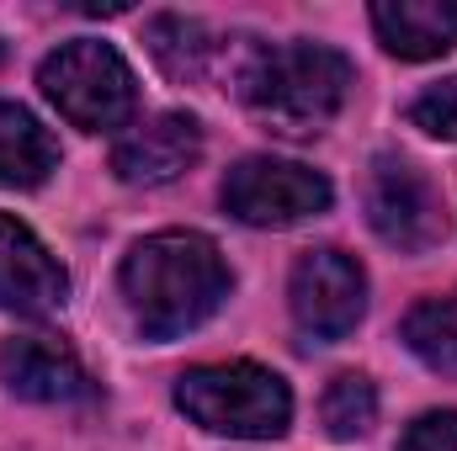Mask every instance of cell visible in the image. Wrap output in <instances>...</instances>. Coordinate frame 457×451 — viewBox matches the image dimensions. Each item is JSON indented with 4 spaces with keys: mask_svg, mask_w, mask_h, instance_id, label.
Listing matches in <instances>:
<instances>
[{
    "mask_svg": "<svg viewBox=\"0 0 457 451\" xmlns=\"http://www.w3.org/2000/svg\"><path fill=\"white\" fill-rule=\"evenodd\" d=\"M0 382L16 398L32 404H80L91 398V372L80 366V356L64 340L48 335H21L0 345Z\"/></svg>",
    "mask_w": 457,
    "mask_h": 451,
    "instance_id": "10",
    "label": "cell"
},
{
    "mask_svg": "<svg viewBox=\"0 0 457 451\" xmlns=\"http://www.w3.org/2000/svg\"><path fill=\"white\" fill-rule=\"evenodd\" d=\"M176 409L234 441H277L293 425V393L271 366L255 361H219V366H192L176 377Z\"/></svg>",
    "mask_w": 457,
    "mask_h": 451,
    "instance_id": "3",
    "label": "cell"
},
{
    "mask_svg": "<svg viewBox=\"0 0 457 451\" xmlns=\"http://www.w3.org/2000/svg\"><path fill=\"white\" fill-rule=\"evenodd\" d=\"M287 303H293V319H298L303 335L345 340L367 314V276L341 250H309L293 266Z\"/></svg>",
    "mask_w": 457,
    "mask_h": 451,
    "instance_id": "7",
    "label": "cell"
},
{
    "mask_svg": "<svg viewBox=\"0 0 457 451\" xmlns=\"http://www.w3.org/2000/svg\"><path fill=\"white\" fill-rule=\"evenodd\" d=\"M239 96L277 133L309 138L341 117L345 96H351V64H345V53L325 48V43L255 48L239 70Z\"/></svg>",
    "mask_w": 457,
    "mask_h": 451,
    "instance_id": "2",
    "label": "cell"
},
{
    "mask_svg": "<svg viewBox=\"0 0 457 451\" xmlns=\"http://www.w3.org/2000/svg\"><path fill=\"white\" fill-rule=\"evenodd\" d=\"M320 420L330 430V441H361L372 425H378V393L361 372H345L325 388L320 398Z\"/></svg>",
    "mask_w": 457,
    "mask_h": 451,
    "instance_id": "15",
    "label": "cell"
},
{
    "mask_svg": "<svg viewBox=\"0 0 457 451\" xmlns=\"http://www.w3.org/2000/svg\"><path fill=\"white\" fill-rule=\"evenodd\" d=\"M410 122H415L420 133H431V138H453L457 144V80H442V86H431L426 96H415Z\"/></svg>",
    "mask_w": 457,
    "mask_h": 451,
    "instance_id": "16",
    "label": "cell"
},
{
    "mask_svg": "<svg viewBox=\"0 0 457 451\" xmlns=\"http://www.w3.org/2000/svg\"><path fill=\"white\" fill-rule=\"evenodd\" d=\"M203 154V122L192 112H160L122 133L112 149V170L122 186H170Z\"/></svg>",
    "mask_w": 457,
    "mask_h": 451,
    "instance_id": "9",
    "label": "cell"
},
{
    "mask_svg": "<svg viewBox=\"0 0 457 451\" xmlns=\"http://www.w3.org/2000/svg\"><path fill=\"white\" fill-rule=\"evenodd\" d=\"M144 37H149L154 64H160L170 80H197V75L208 70V59L219 53L213 32H208L203 21H192V16H154Z\"/></svg>",
    "mask_w": 457,
    "mask_h": 451,
    "instance_id": "13",
    "label": "cell"
},
{
    "mask_svg": "<svg viewBox=\"0 0 457 451\" xmlns=\"http://www.w3.org/2000/svg\"><path fill=\"white\" fill-rule=\"evenodd\" d=\"M59 170V138L16 102H0V186L32 192Z\"/></svg>",
    "mask_w": 457,
    "mask_h": 451,
    "instance_id": "12",
    "label": "cell"
},
{
    "mask_svg": "<svg viewBox=\"0 0 457 451\" xmlns=\"http://www.w3.org/2000/svg\"><path fill=\"white\" fill-rule=\"evenodd\" d=\"M404 345H410L431 372L457 377V292L415 303L410 319H404Z\"/></svg>",
    "mask_w": 457,
    "mask_h": 451,
    "instance_id": "14",
    "label": "cell"
},
{
    "mask_svg": "<svg viewBox=\"0 0 457 451\" xmlns=\"http://www.w3.org/2000/svg\"><path fill=\"white\" fill-rule=\"evenodd\" d=\"M0 59H5V48H0Z\"/></svg>",
    "mask_w": 457,
    "mask_h": 451,
    "instance_id": "18",
    "label": "cell"
},
{
    "mask_svg": "<svg viewBox=\"0 0 457 451\" xmlns=\"http://www.w3.org/2000/svg\"><path fill=\"white\" fill-rule=\"evenodd\" d=\"M228 298V266L219 244L192 228L149 234L122 260V303L149 340H181L208 324Z\"/></svg>",
    "mask_w": 457,
    "mask_h": 451,
    "instance_id": "1",
    "label": "cell"
},
{
    "mask_svg": "<svg viewBox=\"0 0 457 451\" xmlns=\"http://www.w3.org/2000/svg\"><path fill=\"white\" fill-rule=\"evenodd\" d=\"M399 451H457V409H431V414H420V420L399 436Z\"/></svg>",
    "mask_w": 457,
    "mask_h": 451,
    "instance_id": "17",
    "label": "cell"
},
{
    "mask_svg": "<svg viewBox=\"0 0 457 451\" xmlns=\"http://www.w3.org/2000/svg\"><path fill=\"white\" fill-rule=\"evenodd\" d=\"M330 181L298 160L250 154L224 176V208L250 228H293L330 208Z\"/></svg>",
    "mask_w": 457,
    "mask_h": 451,
    "instance_id": "5",
    "label": "cell"
},
{
    "mask_svg": "<svg viewBox=\"0 0 457 451\" xmlns=\"http://www.w3.org/2000/svg\"><path fill=\"white\" fill-rule=\"evenodd\" d=\"M37 86L70 127H86V133H112L138 107L133 70L122 64L112 43H96V37H75L54 48L37 70Z\"/></svg>",
    "mask_w": 457,
    "mask_h": 451,
    "instance_id": "4",
    "label": "cell"
},
{
    "mask_svg": "<svg viewBox=\"0 0 457 451\" xmlns=\"http://www.w3.org/2000/svg\"><path fill=\"white\" fill-rule=\"evenodd\" d=\"M367 224L383 244L404 250V255H426L431 244L447 239V213L436 186L426 181L420 165L399 160V154H378L367 170Z\"/></svg>",
    "mask_w": 457,
    "mask_h": 451,
    "instance_id": "6",
    "label": "cell"
},
{
    "mask_svg": "<svg viewBox=\"0 0 457 451\" xmlns=\"http://www.w3.org/2000/svg\"><path fill=\"white\" fill-rule=\"evenodd\" d=\"M70 298L64 266L48 255V244L11 213H0V308L21 319H48Z\"/></svg>",
    "mask_w": 457,
    "mask_h": 451,
    "instance_id": "8",
    "label": "cell"
},
{
    "mask_svg": "<svg viewBox=\"0 0 457 451\" xmlns=\"http://www.w3.org/2000/svg\"><path fill=\"white\" fill-rule=\"evenodd\" d=\"M372 32L394 59L426 64V59L453 53L457 5L453 0H378L372 5Z\"/></svg>",
    "mask_w": 457,
    "mask_h": 451,
    "instance_id": "11",
    "label": "cell"
}]
</instances>
